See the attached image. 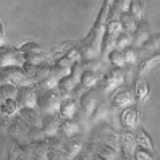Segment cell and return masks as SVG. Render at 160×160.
<instances>
[{
	"instance_id": "6da1fadb",
	"label": "cell",
	"mask_w": 160,
	"mask_h": 160,
	"mask_svg": "<svg viewBox=\"0 0 160 160\" xmlns=\"http://www.w3.org/2000/svg\"><path fill=\"white\" fill-rule=\"evenodd\" d=\"M107 13H108V2L103 0V3L100 7V12L94 21L89 34L86 36L78 50L81 53L82 60H91V58H100V47H102V36L103 29H105V21H107Z\"/></svg>"
},
{
	"instance_id": "7a4b0ae2",
	"label": "cell",
	"mask_w": 160,
	"mask_h": 160,
	"mask_svg": "<svg viewBox=\"0 0 160 160\" xmlns=\"http://www.w3.org/2000/svg\"><path fill=\"white\" fill-rule=\"evenodd\" d=\"M37 94V100H36V107L39 108L42 115H49V113H57L62 96L58 94L57 89L52 91H44V92H36Z\"/></svg>"
},
{
	"instance_id": "3957f363",
	"label": "cell",
	"mask_w": 160,
	"mask_h": 160,
	"mask_svg": "<svg viewBox=\"0 0 160 160\" xmlns=\"http://www.w3.org/2000/svg\"><path fill=\"white\" fill-rule=\"evenodd\" d=\"M0 84H12V86H29L34 84L31 78L23 71L21 67H3L0 68Z\"/></svg>"
},
{
	"instance_id": "277c9868",
	"label": "cell",
	"mask_w": 160,
	"mask_h": 160,
	"mask_svg": "<svg viewBox=\"0 0 160 160\" xmlns=\"http://www.w3.org/2000/svg\"><path fill=\"white\" fill-rule=\"evenodd\" d=\"M125 82V78H123V70L121 68H112L105 73V76L102 78V82H100V91H103V94H110L112 91L118 89L121 84Z\"/></svg>"
},
{
	"instance_id": "5b68a950",
	"label": "cell",
	"mask_w": 160,
	"mask_h": 160,
	"mask_svg": "<svg viewBox=\"0 0 160 160\" xmlns=\"http://www.w3.org/2000/svg\"><path fill=\"white\" fill-rule=\"evenodd\" d=\"M20 52L23 53L26 63L41 65V63L45 62V53L42 50V47L37 44V42H24L20 47Z\"/></svg>"
},
{
	"instance_id": "8992f818",
	"label": "cell",
	"mask_w": 160,
	"mask_h": 160,
	"mask_svg": "<svg viewBox=\"0 0 160 160\" xmlns=\"http://www.w3.org/2000/svg\"><path fill=\"white\" fill-rule=\"evenodd\" d=\"M24 57L20 49L13 47H0V68L3 67H23Z\"/></svg>"
},
{
	"instance_id": "52a82bcc",
	"label": "cell",
	"mask_w": 160,
	"mask_h": 160,
	"mask_svg": "<svg viewBox=\"0 0 160 160\" xmlns=\"http://www.w3.org/2000/svg\"><path fill=\"white\" fill-rule=\"evenodd\" d=\"M15 100L20 108H34L36 107V100H37V94L34 89V84L29 86H20L16 91Z\"/></svg>"
},
{
	"instance_id": "ba28073f",
	"label": "cell",
	"mask_w": 160,
	"mask_h": 160,
	"mask_svg": "<svg viewBox=\"0 0 160 160\" xmlns=\"http://www.w3.org/2000/svg\"><path fill=\"white\" fill-rule=\"evenodd\" d=\"M112 103H113L115 107H120V108H126V107H129V105H133V103H134L133 89H131L129 86L120 89L115 96H113V99H112Z\"/></svg>"
},
{
	"instance_id": "9c48e42d",
	"label": "cell",
	"mask_w": 160,
	"mask_h": 160,
	"mask_svg": "<svg viewBox=\"0 0 160 160\" xmlns=\"http://www.w3.org/2000/svg\"><path fill=\"white\" fill-rule=\"evenodd\" d=\"M120 125L123 128L133 129L138 125V107L136 105H129L126 108H123L120 115Z\"/></svg>"
},
{
	"instance_id": "30bf717a",
	"label": "cell",
	"mask_w": 160,
	"mask_h": 160,
	"mask_svg": "<svg viewBox=\"0 0 160 160\" xmlns=\"http://www.w3.org/2000/svg\"><path fill=\"white\" fill-rule=\"evenodd\" d=\"M60 123L62 120L57 117V113H49V115H42V129L47 136H53L57 131L60 129Z\"/></svg>"
},
{
	"instance_id": "8fae6325",
	"label": "cell",
	"mask_w": 160,
	"mask_h": 160,
	"mask_svg": "<svg viewBox=\"0 0 160 160\" xmlns=\"http://www.w3.org/2000/svg\"><path fill=\"white\" fill-rule=\"evenodd\" d=\"M133 94H134V102H138V103H142L149 97V84L142 76H136Z\"/></svg>"
},
{
	"instance_id": "7c38bea8",
	"label": "cell",
	"mask_w": 160,
	"mask_h": 160,
	"mask_svg": "<svg viewBox=\"0 0 160 160\" xmlns=\"http://www.w3.org/2000/svg\"><path fill=\"white\" fill-rule=\"evenodd\" d=\"M150 36V31H149V24L146 23V21H142V20H141V21H138V24H136V29L133 31V47H136V49H138V47L141 45V44H142L146 39H147V37Z\"/></svg>"
},
{
	"instance_id": "4fadbf2b",
	"label": "cell",
	"mask_w": 160,
	"mask_h": 160,
	"mask_svg": "<svg viewBox=\"0 0 160 160\" xmlns=\"http://www.w3.org/2000/svg\"><path fill=\"white\" fill-rule=\"evenodd\" d=\"M79 88L82 89H91L99 82V73L92 71V70H82L81 76H79Z\"/></svg>"
},
{
	"instance_id": "5bb4252c",
	"label": "cell",
	"mask_w": 160,
	"mask_h": 160,
	"mask_svg": "<svg viewBox=\"0 0 160 160\" xmlns=\"http://www.w3.org/2000/svg\"><path fill=\"white\" fill-rule=\"evenodd\" d=\"M78 86V81H74L70 74H65V76L58 78L57 81V89L60 96H67V94H70L71 91H74V88Z\"/></svg>"
},
{
	"instance_id": "9a60e30c",
	"label": "cell",
	"mask_w": 160,
	"mask_h": 160,
	"mask_svg": "<svg viewBox=\"0 0 160 160\" xmlns=\"http://www.w3.org/2000/svg\"><path fill=\"white\" fill-rule=\"evenodd\" d=\"M76 110H78V103L76 100L73 99H67V100H62L60 102V107H58V112H60V117L63 120H70L76 115Z\"/></svg>"
},
{
	"instance_id": "2e32d148",
	"label": "cell",
	"mask_w": 160,
	"mask_h": 160,
	"mask_svg": "<svg viewBox=\"0 0 160 160\" xmlns=\"http://www.w3.org/2000/svg\"><path fill=\"white\" fill-rule=\"evenodd\" d=\"M20 115L21 118L26 121V123H29L31 126H39L41 121H42V113L41 112H37V108H20Z\"/></svg>"
},
{
	"instance_id": "e0dca14e",
	"label": "cell",
	"mask_w": 160,
	"mask_h": 160,
	"mask_svg": "<svg viewBox=\"0 0 160 160\" xmlns=\"http://www.w3.org/2000/svg\"><path fill=\"white\" fill-rule=\"evenodd\" d=\"M120 142H121V147H123V154L126 158H131L133 157V152L136 149V139H134V134L131 133H123L120 138Z\"/></svg>"
},
{
	"instance_id": "ac0fdd59",
	"label": "cell",
	"mask_w": 160,
	"mask_h": 160,
	"mask_svg": "<svg viewBox=\"0 0 160 160\" xmlns=\"http://www.w3.org/2000/svg\"><path fill=\"white\" fill-rule=\"evenodd\" d=\"M158 63V53L155 55H150V57L141 60L139 63H136V76H142V73L147 71L149 68L155 67V65Z\"/></svg>"
},
{
	"instance_id": "d6986e66",
	"label": "cell",
	"mask_w": 160,
	"mask_h": 160,
	"mask_svg": "<svg viewBox=\"0 0 160 160\" xmlns=\"http://www.w3.org/2000/svg\"><path fill=\"white\" fill-rule=\"evenodd\" d=\"M118 21H120V24H121V31H125V32H131V34H133V31L136 29V24H138V21H136L134 18L131 16L128 12L121 13V15H120V18H118Z\"/></svg>"
},
{
	"instance_id": "ffe728a7",
	"label": "cell",
	"mask_w": 160,
	"mask_h": 160,
	"mask_svg": "<svg viewBox=\"0 0 160 160\" xmlns=\"http://www.w3.org/2000/svg\"><path fill=\"white\" fill-rule=\"evenodd\" d=\"M134 139H136V144L141 149L149 150V152H154V146H152V142H150V138H149V134L146 133L144 129H138Z\"/></svg>"
},
{
	"instance_id": "44dd1931",
	"label": "cell",
	"mask_w": 160,
	"mask_h": 160,
	"mask_svg": "<svg viewBox=\"0 0 160 160\" xmlns=\"http://www.w3.org/2000/svg\"><path fill=\"white\" fill-rule=\"evenodd\" d=\"M57 78L55 76H49V78H44V79H41V81H37L36 84H34V89H36V92H44V91H52V89H55L57 88Z\"/></svg>"
},
{
	"instance_id": "7402d4cb",
	"label": "cell",
	"mask_w": 160,
	"mask_h": 160,
	"mask_svg": "<svg viewBox=\"0 0 160 160\" xmlns=\"http://www.w3.org/2000/svg\"><path fill=\"white\" fill-rule=\"evenodd\" d=\"M79 125H78V121H73V118H70V120H63L62 123H60V129L63 131V134L67 136V138H71V136H74L79 131Z\"/></svg>"
},
{
	"instance_id": "603a6c76",
	"label": "cell",
	"mask_w": 160,
	"mask_h": 160,
	"mask_svg": "<svg viewBox=\"0 0 160 160\" xmlns=\"http://www.w3.org/2000/svg\"><path fill=\"white\" fill-rule=\"evenodd\" d=\"M18 110H20V107H18V103H16L15 99H5L2 103H0V112H2L3 115H7V117L15 115Z\"/></svg>"
},
{
	"instance_id": "cb8c5ba5",
	"label": "cell",
	"mask_w": 160,
	"mask_h": 160,
	"mask_svg": "<svg viewBox=\"0 0 160 160\" xmlns=\"http://www.w3.org/2000/svg\"><path fill=\"white\" fill-rule=\"evenodd\" d=\"M99 157L103 160H115L117 158V147L112 146L110 142H103L99 149Z\"/></svg>"
},
{
	"instance_id": "d4e9b609",
	"label": "cell",
	"mask_w": 160,
	"mask_h": 160,
	"mask_svg": "<svg viewBox=\"0 0 160 160\" xmlns=\"http://www.w3.org/2000/svg\"><path fill=\"white\" fill-rule=\"evenodd\" d=\"M139 47H141V50H142V52H150V53H152V52H158V34L149 36Z\"/></svg>"
},
{
	"instance_id": "484cf974",
	"label": "cell",
	"mask_w": 160,
	"mask_h": 160,
	"mask_svg": "<svg viewBox=\"0 0 160 160\" xmlns=\"http://www.w3.org/2000/svg\"><path fill=\"white\" fill-rule=\"evenodd\" d=\"M108 62L113 65V67H117V68H123V67H125V55H123V50L113 49V50L108 53Z\"/></svg>"
},
{
	"instance_id": "4316f807",
	"label": "cell",
	"mask_w": 160,
	"mask_h": 160,
	"mask_svg": "<svg viewBox=\"0 0 160 160\" xmlns=\"http://www.w3.org/2000/svg\"><path fill=\"white\" fill-rule=\"evenodd\" d=\"M123 50V55H125V65H136L138 63V58H139V52L136 47H125Z\"/></svg>"
},
{
	"instance_id": "83f0119b",
	"label": "cell",
	"mask_w": 160,
	"mask_h": 160,
	"mask_svg": "<svg viewBox=\"0 0 160 160\" xmlns=\"http://www.w3.org/2000/svg\"><path fill=\"white\" fill-rule=\"evenodd\" d=\"M129 44H133V34L121 31L117 37V41H115V49L121 50V49H125V47H128Z\"/></svg>"
},
{
	"instance_id": "f1b7e54d",
	"label": "cell",
	"mask_w": 160,
	"mask_h": 160,
	"mask_svg": "<svg viewBox=\"0 0 160 160\" xmlns=\"http://www.w3.org/2000/svg\"><path fill=\"white\" fill-rule=\"evenodd\" d=\"M82 149V144L78 142V141H70V142L65 146V152H67V157L73 158L74 155H78Z\"/></svg>"
},
{
	"instance_id": "f546056e",
	"label": "cell",
	"mask_w": 160,
	"mask_h": 160,
	"mask_svg": "<svg viewBox=\"0 0 160 160\" xmlns=\"http://www.w3.org/2000/svg\"><path fill=\"white\" fill-rule=\"evenodd\" d=\"M129 2L131 0H112V2L108 3V7L117 10V12H120V13H125L129 8Z\"/></svg>"
},
{
	"instance_id": "4dcf8cb0",
	"label": "cell",
	"mask_w": 160,
	"mask_h": 160,
	"mask_svg": "<svg viewBox=\"0 0 160 160\" xmlns=\"http://www.w3.org/2000/svg\"><path fill=\"white\" fill-rule=\"evenodd\" d=\"M133 157H134V160H154V157L150 155L147 150H144V149H134V152H133Z\"/></svg>"
},
{
	"instance_id": "1f68e13d",
	"label": "cell",
	"mask_w": 160,
	"mask_h": 160,
	"mask_svg": "<svg viewBox=\"0 0 160 160\" xmlns=\"http://www.w3.org/2000/svg\"><path fill=\"white\" fill-rule=\"evenodd\" d=\"M3 41H5V29H3L2 21H0V47L3 45Z\"/></svg>"
},
{
	"instance_id": "d6a6232c",
	"label": "cell",
	"mask_w": 160,
	"mask_h": 160,
	"mask_svg": "<svg viewBox=\"0 0 160 160\" xmlns=\"http://www.w3.org/2000/svg\"><path fill=\"white\" fill-rule=\"evenodd\" d=\"M78 160H92V158H91L89 155H81V157H79Z\"/></svg>"
},
{
	"instance_id": "836d02e7",
	"label": "cell",
	"mask_w": 160,
	"mask_h": 160,
	"mask_svg": "<svg viewBox=\"0 0 160 160\" xmlns=\"http://www.w3.org/2000/svg\"><path fill=\"white\" fill-rule=\"evenodd\" d=\"M94 160H103V158H102V157H99V155H97V157H94Z\"/></svg>"
},
{
	"instance_id": "e575fe53",
	"label": "cell",
	"mask_w": 160,
	"mask_h": 160,
	"mask_svg": "<svg viewBox=\"0 0 160 160\" xmlns=\"http://www.w3.org/2000/svg\"><path fill=\"white\" fill-rule=\"evenodd\" d=\"M105 2H108V3H110V2H112V0H105Z\"/></svg>"
}]
</instances>
